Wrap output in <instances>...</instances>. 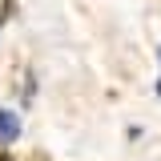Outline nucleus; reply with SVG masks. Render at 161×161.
Masks as SVG:
<instances>
[{"label": "nucleus", "instance_id": "f257e3e1", "mask_svg": "<svg viewBox=\"0 0 161 161\" xmlns=\"http://www.w3.org/2000/svg\"><path fill=\"white\" fill-rule=\"evenodd\" d=\"M20 137V117L12 109H0V141H16Z\"/></svg>", "mask_w": 161, "mask_h": 161}]
</instances>
